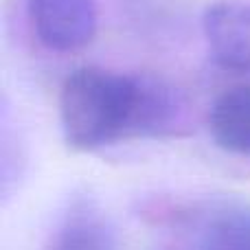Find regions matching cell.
Masks as SVG:
<instances>
[{
    "label": "cell",
    "mask_w": 250,
    "mask_h": 250,
    "mask_svg": "<svg viewBox=\"0 0 250 250\" xmlns=\"http://www.w3.org/2000/svg\"><path fill=\"white\" fill-rule=\"evenodd\" d=\"M60 123L70 149L97 151L178 136L185 127V104L176 88L151 75L83 66L62 83Z\"/></svg>",
    "instance_id": "1"
},
{
    "label": "cell",
    "mask_w": 250,
    "mask_h": 250,
    "mask_svg": "<svg viewBox=\"0 0 250 250\" xmlns=\"http://www.w3.org/2000/svg\"><path fill=\"white\" fill-rule=\"evenodd\" d=\"M35 38L53 53L83 51L99 26L95 0H24Z\"/></svg>",
    "instance_id": "2"
},
{
    "label": "cell",
    "mask_w": 250,
    "mask_h": 250,
    "mask_svg": "<svg viewBox=\"0 0 250 250\" xmlns=\"http://www.w3.org/2000/svg\"><path fill=\"white\" fill-rule=\"evenodd\" d=\"M193 235L198 250H250V204L213 200L167 213Z\"/></svg>",
    "instance_id": "3"
},
{
    "label": "cell",
    "mask_w": 250,
    "mask_h": 250,
    "mask_svg": "<svg viewBox=\"0 0 250 250\" xmlns=\"http://www.w3.org/2000/svg\"><path fill=\"white\" fill-rule=\"evenodd\" d=\"M202 31L213 60L226 70L250 75V2L215 0L204 9Z\"/></svg>",
    "instance_id": "4"
},
{
    "label": "cell",
    "mask_w": 250,
    "mask_h": 250,
    "mask_svg": "<svg viewBox=\"0 0 250 250\" xmlns=\"http://www.w3.org/2000/svg\"><path fill=\"white\" fill-rule=\"evenodd\" d=\"M46 250H119V239L95 200L75 198L57 220Z\"/></svg>",
    "instance_id": "5"
},
{
    "label": "cell",
    "mask_w": 250,
    "mask_h": 250,
    "mask_svg": "<svg viewBox=\"0 0 250 250\" xmlns=\"http://www.w3.org/2000/svg\"><path fill=\"white\" fill-rule=\"evenodd\" d=\"M208 132L222 151L250 160V83H235L215 97Z\"/></svg>",
    "instance_id": "6"
}]
</instances>
